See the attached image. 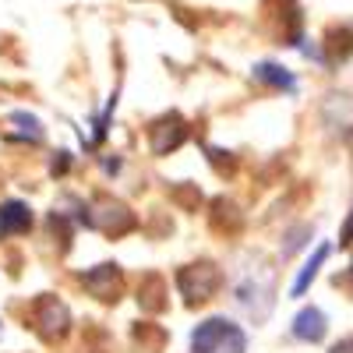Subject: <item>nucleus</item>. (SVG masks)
Listing matches in <instances>:
<instances>
[{
  "instance_id": "4",
  "label": "nucleus",
  "mask_w": 353,
  "mask_h": 353,
  "mask_svg": "<svg viewBox=\"0 0 353 353\" xmlns=\"http://www.w3.org/2000/svg\"><path fill=\"white\" fill-rule=\"evenodd\" d=\"M85 286L96 293L103 301H117V290H121V272H117V265H99L96 272L85 276Z\"/></svg>"
},
{
  "instance_id": "8",
  "label": "nucleus",
  "mask_w": 353,
  "mask_h": 353,
  "mask_svg": "<svg viewBox=\"0 0 353 353\" xmlns=\"http://www.w3.org/2000/svg\"><path fill=\"white\" fill-rule=\"evenodd\" d=\"M325 258H329V244H321V248L314 251V258H307V261H304V269H301L297 283H293V297H301V293L307 290V283H311V279L318 276V265L325 261Z\"/></svg>"
},
{
  "instance_id": "2",
  "label": "nucleus",
  "mask_w": 353,
  "mask_h": 353,
  "mask_svg": "<svg viewBox=\"0 0 353 353\" xmlns=\"http://www.w3.org/2000/svg\"><path fill=\"white\" fill-rule=\"evenodd\" d=\"M219 283H223V276H219V269L216 265H209V261H201V265H188V269L176 276V286H181V293L191 301V304H201V301H209L212 293L219 290Z\"/></svg>"
},
{
  "instance_id": "1",
  "label": "nucleus",
  "mask_w": 353,
  "mask_h": 353,
  "mask_svg": "<svg viewBox=\"0 0 353 353\" xmlns=\"http://www.w3.org/2000/svg\"><path fill=\"white\" fill-rule=\"evenodd\" d=\"M248 336L230 318H205L191 332V353H244Z\"/></svg>"
},
{
  "instance_id": "3",
  "label": "nucleus",
  "mask_w": 353,
  "mask_h": 353,
  "mask_svg": "<svg viewBox=\"0 0 353 353\" xmlns=\"http://www.w3.org/2000/svg\"><path fill=\"white\" fill-rule=\"evenodd\" d=\"M149 138H152V152L166 156L170 149H176V145L188 138V128H184V121L176 113H166V117H159V121L149 128Z\"/></svg>"
},
{
  "instance_id": "6",
  "label": "nucleus",
  "mask_w": 353,
  "mask_h": 353,
  "mask_svg": "<svg viewBox=\"0 0 353 353\" xmlns=\"http://www.w3.org/2000/svg\"><path fill=\"white\" fill-rule=\"evenodd\" d=\"M32 226V209L25 201H4L0 205V233H25Z\"/></svg>"
},
{
  "instance_id": "5",
  "label": "nucleus",
  "mask_w": 353,
  "mask_h": 353,
  "mask_svg": "<svg viewBox=\"0 0 353 353\" xmlns=\"http://www.w3.org/2000/svg\"><path fill=\"white\" fill-rule=\"evenodd\" d=\"M325 314H321V307H304L297 318H293V336L304 339V343H318L321 336H325Z\"/></svg>"
},
{
  "instance_id": "10",
  "label": "nucleus",
  "mask_w": 353,
  "mask_h": 353,
  "mask_svg": "<svg viewBox=\"0 0 353 353\" xmlns=\"http://www.w3.org/2000/svg\"><path fill=\"white\" fill-rule=\"evenodd\" d=\"M350 276H353V265H350Z\"/></svg>"
},
{
  "instance_id": "9",
  "label": "nucleus",
  "mask_w": 353,
  "mask_h": 353,
  "mask_svg": "<svg viewBox=\"0 0 353 353\" xmlns=\"http://www.w3.org/2000/svg\"><path fill=\"white\" fill-rule=\"evenodd\" d=\"M332 353H353V336H350V339H343V343H336V346H332Z\"/></svg>"
},
{
  "instance_id": "7",
  "label": "nucleus",
  "mask_w": 353,
  "mask_h": 353,
  "mask_svg": "<svg viewBox=\"0 0 353 353\" xmlns=\"http://www.w3.org/2000/svg\"><path fill=\"white\" fill-rule=\"evenodd\" d=\"M254 78L258 81H265V85H272V88H283V92H297V81H293V74L286 71V68H279V64H258L254 68Z\"/></svg>"
}]
</instances>
